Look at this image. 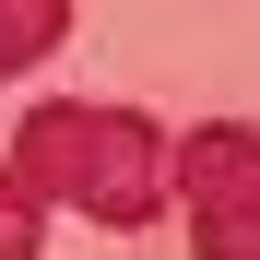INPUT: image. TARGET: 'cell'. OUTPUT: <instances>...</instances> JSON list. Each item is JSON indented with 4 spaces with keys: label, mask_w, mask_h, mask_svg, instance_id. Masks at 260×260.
Masks as SVG:
<instances>
[{
    "label": "cell",
    "mask_w": 260,
    "mask_h": 260,
    "mask_svg": "<svg viewBox=\"0 0 260 260\" xmlns=\"http://www.w3.org/2000/svg\"><path fill=\"white\" fill-rule=\"evenodd\" d=\"M166 178L189 189L201 260H260V130H237V118L189 130V142H166Z\"/></svg>",
    "instance_id": "cell-2"
},
{
    "label": "cell",
    "mask_w": 260,
    "mask_h": 260,
    "mask_svg": "<svg viewBox=\"0 0 260 260\" xmlns=\"http://www.w3.org/2000/svg\"><path fill=\"white\" fill-rule=\"evenodd\" d=\"M36 248H48V201L0 166V260H36Z\"/></svg>",
    "instance_id": "cell-4"
},
{
    "label": "cell",
    "mask_w": 260,
    "mask_h": 260,
    "mask_svg": "<svg viewBox=\"0 0 260 260\" xmlns=\"http://www.w3.org/2000/svg\"><path fill=\"white\" fill-rule=\"evenodd\" d=\"M59 36H71V0H0V83H12V71H36Z\"/></svg>",
    "instance_id": "cell-3"
},
{
    "label": "cell",
    "mask_w": 260,
    "mask_h": 260,
    "mask_svg": "<svg viewBox=\"0 0 260 260\" xmlns=\"http://www.w3.org/2000/svg\"><path fill=\"white\" fill-rule=\"evenodd\" d=\"M12 178L36 201H71L95 213L107 237H142L166 213V130L142 107H107V95H59L12 130Z\"/></svg>",
    "instance_id": "cell-1"
}]
</instances>
